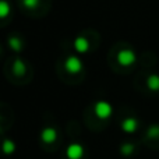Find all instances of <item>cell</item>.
Returning <instances> with one entry per match:
<instances>
[{
  "label": "cell",
  "mask_w": 159,
  "mask_h": 159,
  "mask_svg": "<svg viewBox=\"0 0 159 159\" xmlns=\"http://www.w3.org/2000/svg\"><path fill=\"white\" fill-rule=\"evenodd\" d=\"M87 48H88L87 41H84V39H81V38L75 41V49L80 50V52H85V50H87Z\"/></svg>",
  "instance_id": "ba28073f"
},
{
  "label": "cell",
  "mask_w": 159,
  "mask_h": 159,
  "mask_svg": "<svg viewBox=\"0 0 159 159\" xmlns=\"http://www.w3.org/2000/svg\"><path fill=\"white\" fill-rule=\"evenodd\" d=\"M131 151H133V147L131 145H123V148H121V152H123V154H126V155H129Z\"/></svg>",
  "instance_id": "7c38bea8"
},
{
  "label": "cell",
  "mask_w": 159,
  "mask_h": 159,
  "mask_svg": "<svg viewBox=\"0 0 159 159\" xmlns=\"http://www.w3.org/2000/svg\"><path fill=\"white\" fill-rule=\"evenodd\" d=\"M95 113L99 116L101 119H106L110 116V113H112V107H110V105L107 103V102H98L95 106Z\"/></svg>",
  "instance_id": "6da1fadb"
},
{
  "label": "cell",
  "mask_w": 159,
  "mask_h": 159,
  "mask_svg": "<svg viewBox=\"0 0 159 159\" xmlns=\"http://www.w3.org/2000/svg\"><path fill=\"white\" fill-rule=\"evenodd\" d=\"M134 60H135V55L131 50L126 49L119 53V61H120V64H123V66H130Z\"/></svg>",
  "instance_id": "7a4b0ae2"
},
{
  "label": "cell",
  "mask_w": 159,
  "mask_h": 159,
  "mask_svg": "<svg viewBox=\"0 0 159 159\" xmlns=\"http://www.w3.org/2000/svg\"><path fill=\"white\" fill-rule=\"evenodd\" d=\"M148 85L152 91H159V77L158 75H151L148 80Z\"/></svg>",
  "instance_id": "52a82bcc"
},
{
  "label": "cell",
  "mask_w": 159,
  "mask_h": 159,
  "mask_svg": "<svg viewBox=\"0 0 159 159\" xmlns=\"http://www.w3.org/2000/svg\"><path fill=\"white\" fill-rule=\"evenodd\" d=\"M55 138H56L55 129L48 127V129H45L43 131H42V140H43L45 143H52V141H55Z\"/></svg>",
  "instance_id": "8992f818"
},
{
  "label": "cell",
  "mask_w": 159,
  "mask_h": 159,
  "mask_svg": "<svg viewBox=\"0 0 159 159\" xmlns=\"http://www.w3.org/2000/svg\"><path fill=\"white\" fill-rule=\"evenodd\" d=\"M8 13V6L6 2H2V17H6Z\"/></svg>",
  "instance_id": "8fae6325"
},
{
  "label": "cell",
  "mask_w": 159,
  "mask_h": 159,
  "mask_svg": "<svg viewBox=\"0 0 159 159\" xmlns=\"http://www.w3.org/2000/svg\"><path fill=\"white\" fill-rule=\"evenodd\" d=\"M121 127H123L127 133H133V131H135V129L138 127V121L135 120V119H133V117L126 119V120L121 123Z\"/></svg>",
  "instance_id": "5b68a950"
},
{
  "label": "cell",
  "mask_w": 159,
  "mask_h": 159,
  "mask_svg": "<svg viewBox=\"0 0 159 159\" xmlns=\"http://www.w3.org/2000/svg\"><path fill=\"white\" fill-rule=\"evenodd\" d=\"M4 151L7 152V154L13 152L14 151V144L10 143V141H6V143H4Z\"/></svg>",
  "instance_id": "30bf717a"
},
{
  "label": "cell",
  "mask_w": 159,
  "mask_h": 159,
  "mask_svg": "<svg viewBox=\"0 0 159 159\" xmlns=\"http://www.w3.org/2000/svg\"><path fill=\"white\" fill-rule=\"evenodd\" d=\"M82 154H84V149H82V147L78 145V144H73V145H70L69 149H67V157L70 159H80L82 157Z\"/></svg>",
  "instance_id": "3957f363"
},
{
  "label": "cell",
  "mask_w": 159,
  "mask_h": 159,
  "mask_svg": "<svg viewBox=\"0 0 159 159\" xmlns=\"http://www.w3.org/2000/svg\"><path fill=\"white\" fill-rule=\"evenodd\" d=\"M66 67H67V70H69V71H71V73H77V71H80V70H81L82 64H81V61H80L77 57L71 56V57L67 59V61H66Z\"/></svg>",
  "instance_id": "277c9868"
},
{
  "label": "cell",
  "mask_w": 159,
  "mask_h": 159,
  "mask_svg": "<svg viewBox=\"0 0 159 159\" xmlns=\"http://www.w3.org/2000/svg\"><path fill=\"white\" fill-rule=\"evenodd\" d=\"M22 3H24L25 7H28V8H34V7H36V6H38L39 0H22Z\"/></svg>",
  "instance_id": "9c48e42d"
}]
</instances>
